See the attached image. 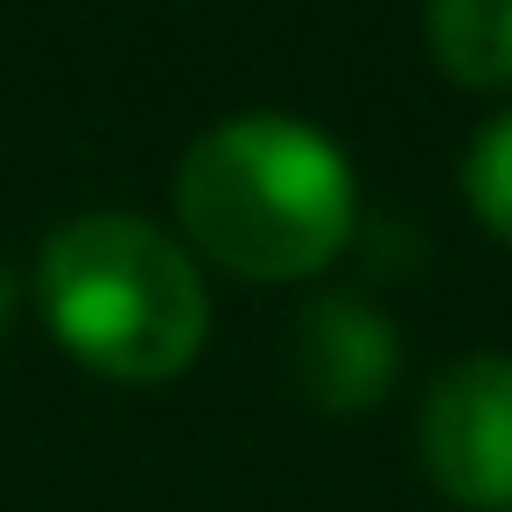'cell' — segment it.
Here are the masks:
<instances>
[{"mask_svg": "<svg viewBox=\"0 0 512 512\" xmlns=\"http://www.w3.org/2000/svg\"><path fill=\"white\" fill-rule=\"evenodd\" d=\"M421 470L463 512H512V351H470L435 372L414 414Z\"/></svg>", "mask_w": 512, "mask_h": 512, "instance_id": "cell-3", "label": "cell"}, {"mask_svg": "<svg viewBox=\"0 0 512 512\" xmlns=\"http://www.w3.org/2000/svg\"><path fill=\"white\" fill-rule=\"evenodd\" d=\"M183 239L239 281L323 274L358 232V176L344 148L288 113H232L204 127L169 183Z\"/></svg>", "mask_w": 512, "mask_h": 512, "instance_id": "cell-1", "label": "cell"}, {"mask_svg": "<svg viewBox=\"0 0 512 512\" xmlns=\"http://www.w3.org/2000/svg\"><path fill=\"white\" fill-rule=\"evenodd\" d=\"M428 57L463 92H505L512 85V0H428Z\"/></svg>", "mask_w": 512, "mask_h": 512, "instance_id": "cell-5", "label": "cell"}, {"mask_svg": "<svg viewBox=\"0 0 512 512\" xmlns=\"http://www.w3.org/2000/svg\"><path fill=\"white\" fill-rule=\"evenodd\" d=\"M15 302H22V281H15V267H8V260H0V330H8Z\"/></svg>", "mask_w": 512, "mask_h": 512, "instance_id": "cell-7", "label": "cell"}, {"mask_svg": "<svg viewBox=\"0 0 512 512\" xmlns=\"http://www.w3.org/2000/svg\"><path fill=\"white\" fill-rule=\"evenodd\" d=\"M36 302L50 337L120 386H162L190 372L211 337L197 260L134 211L64 218L36 253Z\"/></svg>", "mask_w": 512, "mask_h": 512, "instance_id": "cell-2", "label": "cell"}, {"mask_svg": "<svg viewBox=\"0 0 512 512\" xmlns=\"http://www.w3.org/2000/svg\"><path fill=\"white\" fill-rule=\"evenodd\" d=\"M288 379L323 414H365L400 379V337L365 295L323 288L302 302V316L288 330Z\"/></svg>", "mask_w": 512, "mask_h": 512, "instance_id": "cell-4", "label": "cell"}, {"mask_svg": "<svg viewBox=\"0 0 512 512\" xmlns=\"http://www.w3.org/2000/svg\"><path fill=\"white\" fill-rule=\"evenodd\" d=\"M463 197L484 218V232L512 239V106L491 113L477 127V141L463 148Z\"/></svg>", "mask_w": 512, "mask_h": 512, "instance_id": "cell-6", "label": "cell"}]
</instances>
